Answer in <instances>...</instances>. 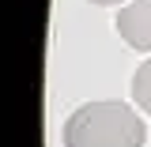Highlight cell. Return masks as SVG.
I'll return each instance as SVG.
<instances>
[{
    "instance_id": "cell-2",
    "label": "cell",
    "mask_w": 151,
    "mask_h": 147,
    "mask_svg": "<svg viewBox=\"0 0 151 147\" xmlns=\"http://www.w3.org/2000/svg\"><path fill=\"white\" fill-rule=\"evenodd\" d=\"M117 34L129 42L132 49L151 53V0H132L117 11Z\"/></svg>"
},
{
    "instance_id": "cell-3",
    "label": "cell",
    "mask_w": 151,
    "mask_h": 147,
    "mask_svg": "<svg viewBox=\"0 0 151 147\" xmlns=\"http://www.w3.org/2000/svg\"><path fill=\"white\" fill-rule=\"evenodd\" d=\"M132 102L144 113H151V60H144L132 75Z\"/></svg>"
},
{
    "instance_id": "cell-1",
    "label": "cell",
    "mask_w": 151,
    "mask_h": 147,
    "mask_svg": "<svg viewBox=\"0 0 151 147\" xmlns=\"http://www.w3.org/2000/svg\"><path fill=\"white\" fill-rule=\"evenodd\" d=\"M147 128L129 102H87L64 121V147H144Z\"/></svg>"
},
{
    "instance_id": "cell-4",
    "label": "cell",
    "mask_w": 151,
    "mask_h": 147,
    "mask_svg": "<svg viewBox=\"0 0 151 147\" xmlns=\"http://www.w3.org/2000/svg\"><path fill=\"white\" fill-rule=\"evenodd\" d=\"M91 4H121V0H91Z\"/></svg>"
}]
</instances>
